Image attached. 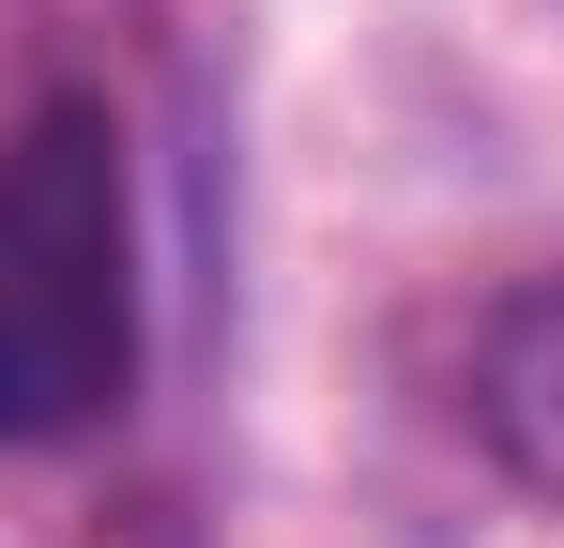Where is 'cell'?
I'll list each match as a JSON object with an SVG mask.
<instances>
[{
	"mask_svg": "<svg viewBox=\"0 0 564 548\" xmlns=\"http://www.w3.org/2000/svg\"><path fill=\"white\" fill-rule=\"evenodd\" d=\"M138 381V198L107 107H31L0 138V442H77Z\"/></svg>",
	"mask_w": 564,
	"mask_h": 548,
	"instance_id": "1",
	"label": "cell"
},
{
	"mask_svg": "<svg viewBox=\"0 0 564 548\" xmlns=\"http://www.w3.org/2000/svg\"><path fill=\"white\" fill-rule=\"evenodd\" d=\"M473 412H488V442L519 457L534 487H564V274H550V289H519V305L488 320Z\"/></svg>",
	"mask_w": 564,
	"mask_h": 548,
	"instance_id": "2",
	"label": "cell"
}]
</instances>
